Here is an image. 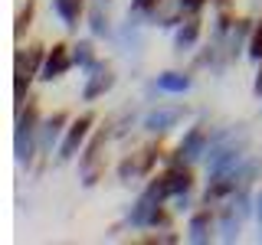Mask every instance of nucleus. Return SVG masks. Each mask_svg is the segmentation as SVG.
I'll return each instance as SVG.
<instances>
[{"mask_svg":"<svg viewBox=\"0 0 262 245\" xmlns=\"http://www.w3.org/2000/svg\"><path fill=\"white\" fill-rule=\"evenodd\" d=\"M112 85H115V76H112L108 69H102V62H95V76H92V82L85 85L82 98H85V102H95V98H98V95H105Z\"/></svg>","mask_w":262,"mask_h":245,"instance_id":"nucleus-4","label":"nucleus"},{"mask_svg":"<svg viewBox=\"0 0 262 245\" xmlns=\"http://www.w3.org/2000/svg\"><path fill=\"white\" fill-rule=\"evenodd\" d=\"M220 4H223V0H220Z\"/></svg>","mask_w":262,"mask_h":245,"instance_id":"nucleus-16","label":"nucleus"},{"mask_svg":"<svg viewBox=\"0 0 262 245\" xmlns=\"http://www.w3.org/2000/svg\"><path fill=\"white\" fill-rule=\"evenodd\" d=\"M33 10H36V4H33V0H27V7H23L20 16H16V39H20V36H23V30H27L30 23H33Z\"/></svg>","mask_w":262,"mask_h":245,"instance_id":"nucleus-12","label":"nucleus"},{"mask_svg":"<svg viewBox=\"0 0 262 245\" xmlns=\"http://www.w3.org/2000/svg\"><path fill=\"white\" fill-rule=\"evenodd\" d=\"M249 56L256 62H262V20L252 27V36H249Z\"/></svg>","mask_w":262,"mask_h":245,"instance_id":"nucleus-11","label":"nucleus"},{"mask_svg":"<svg viewBox=\"0 0 262 245\" xmlns=\"http://www.w3.org/2000/svg\"><path fill=\"white\" fill-rule=\"evenodd\" d=\"M53 13L66 23V30H76L85 13V0H53Z\"/></svg>","mask_w":262,"mask_h":245,"instance_id":"nucleus-3","label":"nucleus"},{"mask_svg":"<svg viewBox=\"0 0 262 245\" xmlns=\"http://www.w3.org/2000/svg\"><path fill=\"white\" fill-rule=\"evenodd\" d=\"M72 65V53H69V46L66 43H56L53 49L46 53V59H43V69H39V79L43 82H53V79H59L66 69Z\"/></svg>","mask_w":262,"mask_h":245,"instance_id":"nucleus-2","label":"nucleus"},{"mask_svg":"<svg viewBox=\"0 0 262 245\" xmlns=\"http://www.w3.org/2000/svg\"><path fill=\"white\" fill-rule=\"evenodd\" d=\"M158 88H164V92H184V88H190V79L180 76V72H164L158 79Z\"/></svg>","mask_w":262,"mask_h":245,"instance_id":"nucleus-9","label":"nucleus"},{"mask_svg":"<svg viewBox=\"0 0 262 245\" xmlns=\"http://www.w3.org/2000/svg\"><path fill=\"white\" fill-rule=\"evenodd\" d=\"M196 36H200V16H190V20L177 30V46L180 49H190L196 43Z\"/></svg>","mask_w":262,"mask_h":245,"instance_id":"nucleus-5","label":"nucleus"},{"mask_svg":"<svg viewBox=\"0 0 262 245\" xmlns=\"http://www.w3.org/2000/svg\"><path fill=\"white\" fill-rule=\"evenodd\" d=\"M177 118H180V108H174V111H154V114H147L144 128H147V131H164V128L174 125Z\"/></svg>","mask_w":262,"mask_h":245,"instance_id":"nucleus-8","label":"nucleus"},{"mask_svg":"<svg viewBox=\"0 0 262 245\" xmlns=\"http://www.w3.org/2000/svg\"><path fill=\"white\" fill-rule=\"evenodd\" d=\"M72 62H76V65H85V69H92V65L98 62L92 43H76V46H72Z\"/></svg>","mask_w":262,"mask_h":245,"instance_id":"nucleus-10","label":"nucleus"},{"mask_svg":"<svg viewBox=\"0 0 262 245\" xmlns=\"http://www.w3.org/2000/svg\"><path fill=\"white\" fill-rule=\"evenodd\" d=\"M98 4H108V0H98Z\"/></svg>","mask_w":262,"mask_h":245,"instance_id":"nucleus-15","label":"nucleus"},{"mask_svg":"<svg viewBox=\"0 0 262 245\" xmlns=\"http://www.w3.org/2000/svg\"><path fill=\"white\" fill-rule=\"evenodd\" d=\"M62 121H69V114H66V111H56L53 118H49L46 125L39 128V134H43V147H53V144H56V137H59V125H62Z\"/></svg>","mask_w":262,"mask_h":245,"instance_id":"nucleus-6","label":"nucleus"},{"mask_svg":"<svg viewBox=\"0 0 262 245\" xmlns=\"http://www.w3.org/2000/svg\"><path fill=\"white\" fill-rule=\"evenodd\" d=\"M256 92L262 95V65H259V79H256Z\"/></svg>","mask_w":262,"mask_h":245,"instance_id":"nucleus-14","label":"nucleus"},{"mask_svg":"<svg viewBox=\"0 0 262 245\" xmlns=\"http://www.w3.org/2000/svg\"><path fill=\"white\" fill-rule=\"evenodd\" d=\"M210 223H213V212H210V209H200V212L190 219V239H193V242H203V239H207Z\"/></svg>","mask_w":262,"mask_h":245,"instance_id":"nucleus-7","label":"nucleus"},{"mask_svg":"<svg viewBox=\"0 0 262 245\" xmlns=\"http://www.w3.org/2000/svg\"><path fill=\"white\" fill-rule=\"evenodd\" d=\"M95 125V114H82V118H76L69 125V131H66V141L59 144V160H69L72 154L79 151L82 144H85V137H89V128Z\"/></svg>","mask_w":262,"mask_h":245,"instance_id":"nucleus-1","label":"nucleus"},{"mask_svg":"<svg viewBox=\"0 0 262 245\" xmlns=\"http://www.w3.org/2000/svg\"><path fill=\"white\" fill-rule=\"evenodd\" d=\"M92 30L98 33V36H102V33H108V23L102 20V13H98V7H95V10H92Z\"/></svg>","mask_w":262,"mask_h":245,"instance_id":"nucleus-13","label":"nucleus"}]
</instances>
